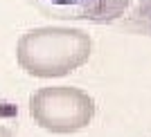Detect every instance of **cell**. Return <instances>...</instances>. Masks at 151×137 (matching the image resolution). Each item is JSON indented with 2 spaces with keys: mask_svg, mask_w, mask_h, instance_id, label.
<instances>
[{
  "mask_svg": "<svg viewBox=\"0 0 151 137\" xmlns=\"http://www.w3.org/2000/svg\"><path fill=\"white\" fill-rule=\"evenodd\" d=\"M131 0H41V9L47 16L63 20H88L108 25L124 18Z\"/></svg>",
  "mask_w": 151,
  "mask_h": 137,
  "instance_id": "3957f363",
  "label": "cell"
},
{
  "mask_svg": "<svg viewBox=\"0 0 151 137\" xmlns=\"http://www.w3.org/2000/svg\"><path fill=\"white\" fill-rule=\"evenodd\" d=\"M0 137H14V131L12 128H7V126L0 124Z\"/></svg>",
  "mask_w": 151,
  "mask_h": 137,
  "instance_id": "5b68a950",
  "label": "cell"
},
{
  "mask_svg": "<svg viewBox=\"0 0 151 137\" xmlns=\"http://www.w3.org/2000/svg\"><path fill=\"white\" fill-rule=\"evenodd\" d=\"M29 115L43 131L54 135H72L90 126L97 115V103L81 88L50 86L34 90L29 97Z\"/></svg>",
  "mask_w": 151,
  "mask_h": 137,
  "instance_id": "7a4b0ae2",
  "label": "cell"
},
{
  "mask_svg": "<svg viewBox=\"0 0 151 137\" xmlns=\"http://www.w3.org/2000/svg\"><path fill=\"white\" fill-rule=\"evenodd\" d=\"M124 29L151 36V0H138L131 14L124 18Z\"/></svg>",
  "mask_w": 151,
  "mask_h": 137,
  "instance_id": "277c9868",
  "label": "cell"
},
{
  "mask_svg": "<svg viewBox=\"0 0 151 137\" xmlns=\"http://www.w3.org/2000/svg\"><path fill=\"white\" fill-rule=\"evenodd\" d=\"M93 54V38L79 27H36L16 43V61L34 79H59L83 68Z\"/></svg>",
  "mask_w": 151,
  "mask_h": 137,
  "instance_id": "6da1fadb",
  "label": "cell"
}]
</instances>
